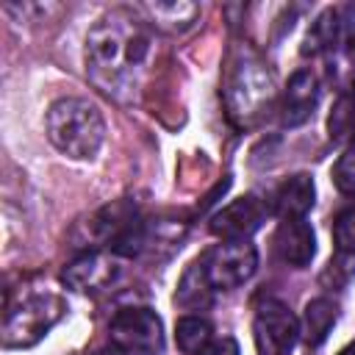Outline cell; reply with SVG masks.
<instances>
[{"label": "cell", "instance_id": "6da1fadb", "mask_svg": "<svg viewBox=\"0 0 355 355\" xmlns=\"http://www.w3.org/2000/svg\"><path fill=\"white\" fill-rule=\"evenodd\" d=\"M150 58V33L128 11H111L86 36V72L108 97L133 100L144 64Z\"/></svg>", "mask_w": 355, "mask_h": 355}, {"label": "cell", "instance_id": "7a4b0ae2", "mask_svg": "<svg viewBox=\"0 0 355 355\" xmlns=\"http://www.w3.org/2000/svg\"><path fill=\"white\" fill-rule=\"evenodd\" d=\"M225 105L227 116L247 128L263 116L275 97V78L266 61L247 44H239L230 53L227 69H225Z\"/></svg>", "mask_w": 355, "mask_h": 355}, {"label": "cell", "instance_id": "3957f363", "mask_svg": "<svg viewBox=\"0 0 355 355\" xmlns=\"http://www.w3.org/2000/svg\"><path fill=\"white\" fill-rule=\"evenodd\" d=\"M47 139L67 158H94L105 141V119L100 108L83 97H61L47 108Z\"/></svg>", "mask_w": 355, "mask_h": 355}, {"label": "cell", "instance_id": "277c9868", "mask_svg": "<svg viewBox=\"0 0 355 355\" xmlns=\"http://www.w3.org/2000/svg\"><path fill=\"white\" fill-rule=\"evenodd\" d=\"M67 302L53 291H33L25 294L17 305H8L3 319V347L22 349L33 347L47 336V330L64 316Z\"/></svg>", "mask_w": 355, "mask_h": 355}, {"label": "cell", "instance_id": "5b68a950", "mask_svg": "<svg viewBox=\"0 0 355 355\" xmlns=\"http://www.w3.org/2000/svg\"><path fill=\"white\" fill-rule=\"evenodd\" d=\"M111 344L125 355H158L164 347V324L150 308H122L108 324Z\"/></svg>", "mask_w": 355, "mask_h": 355}, {"label": "cell", "instance_id": "8992f818", "mask_svg": "<svg viewBox=\"0 0 355 355\" xmlns=\"http://www.w3.org/2000/svg\"><path fill=\"white\" fill-rule=\"evenodd\" d=\"M200 261L205 266L211 286L230 291L252 277V272L258 269V250L250 241H222L214 250H208Z\"/></svg>", "mask_w": 355, "mask_h": 355}, {"label": "cell", "instance_id": "52a82bcc", "mask_svg": "<svg viewBox=\"0 0 355 355\" xmlns=\"http://www.w3.org/2000/svg\"><path fill=\"white\" fill-rule=\"evenodd\" d=\"M252 338L261 355H288L300 338V322L280 300H263L252 319Z\"/></svg>", "mask_w": 355, "mask_h": 355}, {"label": "cell", "instance_id": "ba28073f", "mask_svg": "<svg viewBox=\"0 0 355 355\" xmlns=\"http://www.w3.org/2000/svg\"><path fill=\"white\" fill-rule=\"evenodd\" d=\"M266 214L269 208L261 197L255 194L239 197L211 216V233L222 241H247L255 230H261Z\"/></svg>", "mask_w": 355, "mask_h": 355}, {"label": "cell", "instance_id": "9c48e42d", "mask_svg": "<svg viewBox=\"0 0 355 355\" xmlns=\"http://www.w3.org/2000/svg\"><path fill=\"white\" fill-rule=\"evenodd\" d=\"M272 244H275L277 258L294 269L308 266L316 255V236L305 219H283L275 230Z\"/></svg>", "mask_w": 355, "mask_h": 355}, {"label": "cell", "instance_id": "30bf717a", "mask_svg": "<svg viewBox=\"0 0 355 355\" xmlns=\"http://www.w3.org/2000/svg\"><path fill=\"white\" fill-rule=\"evenodd\" d=\"M316 103H319L316 75L311 69H297L288 78V86L283 92V103H280V119H283V125H288V128L302 125L313 114Z\"/></svg>", "mask_w": 355, "mask_h": 355}, {"label": "cell", "instance_id": "8fae6325", "mask_svg": "<svg viewBox=\"0 0 355 355\" xmlns=\"http://www.w3.org/2000/svg\"><path fill=\"white\" fill-rule=\"evenodd\" d=\"M116 275V266L103 252H83L75 261H69L61 272V280L75 291H97L108 286Z\"/></svg>", "mask_w": 355, "mask_h": 355}, {"label": "cell", "instance_id": "7c38bea8", "mask_svg": "<svg viewBox=\"0 0 355 355\" xmlns=\"http://www.w3.org/2000/svg\"><path fill=\"white\" fill-rule=\"evenodd\" d=\"M313 200H316L313 178L305 172H297L277 186L272 205L280 219H305V214L313 208Z\"/></svg>", "mask_w": 355, "mask_h": 355}, {"label": "cell", "instance_id": "4fadbf2b", "mask_svg": "<svg viewBox=\"0 0 355 355\" xmlns=\"http://www.w3.org/2000/svg\"><path fill=\"white\" fill-rule=\"evenodd\" d=\"M336 316H338V308H336L333 300H327V297H316V300H311V302L305 305L302 327H300L305 344H308V347H319V344L327 338V333L333 330Z\"/></svg>", "mask_w": 355, "mask_h": 355}, {"label": "cell", "instance_id": "5bb4252c", "mask_svg": "<svg viewBox=\"0 0 355 355\" xmlns=\"http://www.w3.org/2000/svg\"><path fill=\"white\" fill-rule=\"evenodd\" d=\"M211 291H214V286L205 275L202 261H194V263H189V269L183 272V277L178 283L175 302L189 308V311H197V308H205L211 302Z\"/></svg>", "mask_w": 355, "mask_h": 355}, {"label": "cell", "instance_id": "9a60e30c", "mask_svg": "<svg viewBox=\"0 0 355 355\" xmlns=\"http://www.w3.org/2000/svg\"><path fill=\"white\" fill-rule=\"evenodd\" d=\"M341 33V14L336 8H324L308 28L305 39H302V55H319L327 53L330 47H336Z\"/></svg>", "mask_w": 355, "mask_h": 355}, {"label": "cell", "instance_id": "2e32d148", "mask_svg": "<svg viewBox=\"0 0 355 355\" xmlns=\"http://www.w3.org/2000/svg\"><path fill=\"white\" fill-rule=\"evenodd\" d=\"M147 14L153 17V22L164 31H186L194 25V19L200 17V6L197 3H150L144 6Z\"/></svg>", "mask_w": 355, "mask_h": 355}, {"label": "cell", "instance_id": "e0dca14e", "mask_svg": "<svg viewBox=\"0 0 355 355\" xmlns=\"http://www.w3.org/2000/svg\"><path fill=\"white\" fill-rule=\"evenodd\" d=\"M327 136L341 147H355V97L344 94L336 100L327 116Z\"/></svg>", "mask_w": 355, "mask_h": 355}, {"label": "cell", "instance_id": "ac0fdd59", "mask_svg": "<svg viewBox=\"0 0 355 355\" xmlns=\"http://www.w3.org/2000/svg\"><path fill=\"white\" fill-rule=\"evenodd\" d=\"M175 341L183 355H200L214 338H211V324L208 319L200 316H183L175 327Z\"/></svg>", "mask_w": 355, "mask_h": 355}, {"label": "cell", "instance_id": "d6986e66", "mask_svg": "<svg viewBox=\"0 0 355 355\" xmlns=\"http://www.w3.org/2000/svg\"><path fill=\"white\" fill-rule=\"evenodd\" d=\"M333 241L341 255H355V208H347L333 222Z\"/></svg>", "mask_w": 355, "mask_h": 355}, {"label": "cell", "instance_id": "ffe728a7", "mask_svg": "<svg viewBox=\"0 0 355 355\" xmlns=\"http://www.w3.org/2000/svg\"><path fill=\"white\" fill-rule=\"evenodd\" d=\"M333 183L341 194L355 197V150H347L333 166Z\"/></svg>", "mask_w": 355, "mask_h": 355}, {"label": "cell", "instance_id": "44dd1931", "mask_svg": "<svg viewBox=\"0 0 355 355\" xmlns=\"http://www.w3.org/2000/svg\"><path fill=\"white\" fill-rule=\"evenodd\" d=\"M200 355H239V344H236V338L222 336V338H214Z\"/></svg>", "mask_w": 355, "mask_h": 355}, {"label": "cell", "instance_id": "7402d4cb", "mask_svg": "<svg viewBox=\"0 0 355 355\" xmlns=\"http://www.w3.org/2000/svg\"><path fill=\"white\" fill-rule=\"evenodd\" d=\"M341 31H344L347 42L355 47V3H349L344 8V14H341Z\"/></svg>", "mask_w": 355, "mask_h": 355}, {"label": "cell", "instance_id": "603a6c76", "mask_svg": "<svg viewBox=\"0 0 355 355\" xmlns=\"http://www.w3.org/2000/svg\"><path fill=\"white\" fill-rule=\"evenodd\" d=\"M89 355H125V352H122L119 347H114V344H111V347H103V349H94V352H89Z\"/></svg>", "mask_w": 355, "mask_h": 355}, {"label": "cell", "instance_id": "cb8c5ba5", "mask_svg": "<svg viewBox=\"0 0 355 355\" xmlns=\"http://www.w3.org/2000/svg\"><path fill=\"white\" fill-rule=\"evenodd\" d=\"M338 355H355V341H352V344H347V347H344Z\"/></svg>", "mask_w": 355, "mask_h": 355}, {"label": "cell", "instance_id": "d4e9b609", "mask_svg": "<svg viewBox=\"0 0 355 355\" xmlns=\"http://www.w3.org/2000/svg\"><path fill=\"white\" fill-rule=\"evenodd\" d=\"M352 97H355V80H352Z\"/></svg>", "mask_w": 355, "mask_h": 355}]
</instances>
